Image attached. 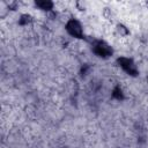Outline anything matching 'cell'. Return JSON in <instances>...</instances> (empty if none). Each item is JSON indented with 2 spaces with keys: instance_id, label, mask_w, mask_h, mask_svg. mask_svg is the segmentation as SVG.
I'll return each mask as SVG.
<instances>
[{
  "instance_id": "cell-9",
  "label": "cell",
  "mask_w": 148,
  "mask_h": 148,
  "mask_svg": "<svg viewBox=\"0 0 148 148\" xmlns=\"http://www.w3.org/2000/svg\"><path fill=\"white\" fill-rule=\"evenodd\" d=\"M145 5H146V7L148 8V1H146V2H145Z\"/></svg>"
},
{
  "instance_id": "cell-8",
  "label": "cell",
  "mask_w": 148,
  "mask_h": 148,
  "mask_svg": "<svg viewBox=\"0 0 148 148\" xmlns=\"http://www.w3.org/2000/svg\"><path fill=\"white\" fill-rule=\"evenodd\" d=\"M75 6H76V9H79L80 12H84L87 9V2L83 1V0H80V1H76L75 2Z\"/></svg>"
},
{
  "instance_id": "cell-5",
  "label": "cell",
  "mask_w": 148,
  "mask_h": 148,
  "mask_svg": "<svg viewBox=\"0 0 148 148\" xmlns=\"http://www.w3.org/2000/svg\"><path fill=\"white\" fill-rule=\"evenodd\" d=\"M102 16H103L105 20H108V21H112V20L114 18V16H116V13H114L113 8L106 6V7H104V8L102 9Z\"/></svg>"
},
{
  "instance_id": "cell-4",
  "label": "cell",
  "mask_w": 148,
  "mask_h": 148,
  "mask_svg": "<svg viewBox=\"0 0 148 148\" xmlns=\"http://www.w3.org/2000/svg\"><path fill=\"white\" fill-rule=\"evenodd\" d=\"M34 3L38 9L44 10V12H49V13L52 12L53 7H54V3L50 0H36Z\"/></svg>"
},
{
  "instance_id": "cell-6",
  "label": "cell",
  "mask_w": 148,
  "mask_h": 148,
  "mask_svg": "<svg viewBox=\"0 0 148 148\" xmlns=\"http://www.w3.org/2000/svg\"><path fill=\"white\" fill-rule=\"evenodd\" d=\"M116 32H117L120 37H126V36H128V35L131 34L130 29H128L125 24H123V23H118V24L116 25Z\"/></svg>"
},
{
  "instance_id": "cell-10",
  "label": "cell",
  "mask_w": 148,
  "mask_h": 148,
  "mask_svg": "<svg viewBox=\"0 0 148 148\" xmlns=\"http://www.w3.org/2000/svg\"><path fill=\"white\" fill-rule=\"evenodd\" d=\"M147 81H148V77H147Z\"/></svg>"
},
{
  "instance_id": "cell-3",
  "label": "cell",
  "mask_w": 148,
  "mask_h": 148,
  "mask_svg": "<svg viewBox=\"0 0 148 148\" xmlns=\"http://www.w3.org/2000/svg\"><path fill=\"white\" fill-rule=\"evenodd\" d=\"M117 62L119 65L120 68H123L127 74L132 75V76H136L138 75V67L134 64V61L131 58L127 57H119L117 59Z\"/></svg>"
},
{
  "instance_id": "cell-2",
  "label": "cell",
  "mask_w": 148,
  "mask_h": 148,
  "mask_svg": "<svg viewBox=\"0 0 148 148\" xmlns=\"http://www.w3.org/2000/svg\"><path fill=\"white\" fill-rule=\"evenodd\" d=\"M92 51L95 52L96 56L101 58H109L113 53L112 47L103 40H95L92 44Z\"/></svg>"
},
{
  "instance_id": "cell-1",
  "label": "cell",
  "mask_w": 148,
  "mask_h": 148,
  "mask_svg": "<svg viewBox=\"0 0 148 148\" xmlns=\"http://www.w3.org/2000/svg\"><path fill=\"white\" fill-rule=\"evenodd\" d=\"M65 29L67 31V34L74 38L81 39L84 37V32H83V27L82 23L74 17H69L68 21L65 23Z\"/></svg>"
},
{
  "instance_id": "cell-7",
  "label": "cell",
  "mask_w": 148,
  "mask_h": 148,
  "mask_svg": "<svg viewBox=\"0 0 148 148\" xmlns=\"http://www.w3.org/2000/svg\"><path fill=\"white\" fill-rule=\"evenodd\" d=\"M32 21V17L29 15V14H22L18 18V23L21 25H27L28 23H30Z\"/></svg>"
}]
</instances>
